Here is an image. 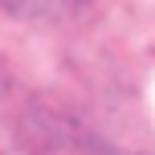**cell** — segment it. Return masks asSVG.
Returning a JSON list of instances; mask_svg holds the SVG:
<instances>
[{"label": "cell", "mask_w": 155, "mask_h": 155, "mask_svg": "<svg viewBox=\"0 0 155 155\" xmlns=\"http://www.w3.org/2000/svg\"><path fill=\"white\" fill-rule=\"evenodd\" d=\"M4 4H16V8H33V4H41V0H4Z\"/></svg>", "instance_id": "1"}]
</instances>
